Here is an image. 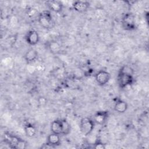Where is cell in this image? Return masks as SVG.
<instances>
[{"mask_svg": "<svg viewBox=\"0 0 149 149\" xmlns=\"http://www.w3.org/2000/svg\"><path fill=\"white\" fill-rule=\"evenodd\" d=\"M93 148L95 149H105L106 148L105 144L101 140H98L93 144Z\"/></svg>", "mask_w": 149, "mask_h": 149, "instance_id": "19", "label": "cell"}, {"mask_svg": "<svg viewBox=\"0 0 149 149\" xmlns=\"http://www.w3.org/2000/svg\"><path fill=\"white\" fill-rule=\"evenodd\" d=\"M24 131L26 136L30 138L35 136L37 133L36 127L30 123H27L24 125Z\"/></svg>", "mask_w": 149, "mask_h": 149, "instance_id": "15", "label": "cell"}, {"mask_svg": "<svg viewBox=\"0 0 149 149\" xmlns=\"http://www.w3.org/2000/svg\"><path fill=\"white\" fill-rule=\"evenodd\" d=\"M51 133H54L59 135L62 134V119H55L53 120L50 126Z\"/></svg>", "mask_w": 149, "mask_h": 149, "instance_id": "14", "label": "cell"}, {"mask_svg": "<svg viewBox=\"0 0 149 149\" xmlns=\"http://www.w3.org/2000/svg\"><path fill=\"white\" fill-rule=\"evenodd\" d=\"M3 139L5 142L12 148L25 149L27 147V143L26 141L9 133H4Z\"/></svg>", "mask_w": 149, "mask_h": 149, "instance_id": "1", "label": "cell"}, {"mask_svg": "<svg viewBox=\"0 0 149 149\" xmlns=\"http://www.w3.org/2000/svg\"><path fill=\"white\" fill-rule=\"evenodd\" d=\"M109 113L108 111H97L93 116V120L95 124L103 126L104 125L109 118Z\"/></svg>", "mask_w": 149, "mask_h": 149, "instance_id": "7", "label": "cell"}, {"mask_svg": "<svg viewBox=\"0 0 149 149\" xmlns=\"http://www.w3.org/2000/svg\"><path fill=\"white\" fill-rule=\"evenodd\" d=\"M37 21L39 24L46 30L52 29L55 26V22L49 10L40 13L37 16Z\"/></svg>", "mask_w": 149, "mask_h": 149, "instance_id": "2", "label": "cell"}, {"mask_svg": "<svg viewBox=\"0 0 149 149\" xmlns=\"http://www.w3.org/2000/svg\"><path fill=\"white\" fill-rule=\"evenodd\" d=\"M38 56V52L34 48H29L24 54L23 58L27 63H31L35 62Z\"/></svg>", "mask_w": 149, "mask_h": 149, "instance_id": "11", "label": "cell"}, {"mask_svg": "<svg viewBox=\"0 0 149 149\" xmlns=\"http://www.w3.org/2000/svg\"><path fill=\"white\" fill-rule=\"evenodd\" d=\"M95 123L93 119L84 117L80 120V130L81 134L85 136L90 134L95 127Z\"/></svg>", "mask_w": 149, "mask_h": 149, "instance_id": "4", "label": "cell"}, {"mask_svg": "<svg viewBox=\"0 0 149 149\" xmlns=\"http://www.w3.org/2000/svg\"><path fill=\"white\" fill-rule=\"evenodd\" d=\"M48 48L51 52H58L61 49V46L56 41H51L48 45Z\"/></svg>", "mask_w": 149, "mask_h": 149, "instance_id": "18", "label": "cell"}, {"mask_svg": "<svg viewBox=\"0 0 149 149\" xmlns=\"http://www.w3.org/2000/svg\"><path fill=\"white\" fill-rule=\"evenodd\" d=\"M90 3L85 1H76L72 3V8L74 10L79 13H84L87 11Z\"/></svg>", "mask_w": 149, "mask_h": 149, "instance_id": "10", "label": "cell"}, {"mask_svg": "<svg viewBox=\"0 0 149 149\" xmlns=\"http://www.w3.org/2000/svg\"><path fill=\"white\" fill-rule=\"evenodd\" d=\"M25 40L31 46L37 45L40 41V36L38 32L35 30H29L25 36Z\"/></svg>", "mask_w": 149, "mask_h": 149, "instance_id": "8", "label": "cell"}, {"mask_svg": "<svg viewBox=\"0 0 149 149\" xmlns=\"http://www.w3.org/2000/svg\"><path fill=\"white\" fill-rule=\"evenodd\" d=\"M121 24L122 28L126 31H133L137 26L136 23V17L130 12L125 13L121 19Z\"/></svg>", "mask_w": 149, "mask_h": 149, "instance_id": "3", "label": "cell"}, {"mask_svg": "<svg viewBox=\"0 0 149 149\" xmlns=\"http://www.w3.org/2000/svg\"><path fill=\"white\" fill-rule=\"evenodd\" d=\"M94 77L96 82L99 86H104L111 79V74L105 70H100L95 74Z\"/></svg>", "mask_w": 149, "mask_h": 149, "instance_id": "6", "label": "cell"}, {"mask_svg": "<svg viewBox=\"0 0 149 149\" xmlns=\"http://www.w3.org/2000/svg\"><path fill=\"white\" fill-rule=\"evenodd\" d=\"M134 75L121 73L118 72L117 76V82L120 88H125L128 86H130L134 83Z\"/></svg>", "mask_w": 149, "mask_h": 149, "instance_id": "5", "label": "cell"}, {"mask_svg": "<svg viewBox=\"0 0 149 149\" xmlns=\"http://www.w3.org/2000/svg\"><path fill=\"white\" fill-rule=\"evenodd\" d=\"M119 72L127 73L132 75H134V69L130 66L127 65H124L122 66L119 70Z\"/></svg>", "mask_w": 149, "mask_h": 149, "instance_id": "17", "label": "cell"}, {"mask_svg": "<svg viewBox=\"0 0 149 149\" xmlns=\"http://www.w3.org/2000/svg\"><path fill=\"white\" fill-rule=\"evenodd\" d=\"M46 5L49 11L56 13H60L63 9V4L60 1L51 0L46 2Z\"/></svg>", "mask_w": 149, "mask_h": 149, "instance_id": "9", "label": "cell"}, {"mask_svg": "<svg viewBox=\"0 0 149 149\" xmlns=\"http://www.w3.org/2000/svg\"><path fill=\"white\" fill-rule=\"evenodd\" d=\"M62 135H68L71 131V126L70 123L65 119H62Z\"/></svg>", "mask_w": 149, "mask_h": 149, "instance_id": "16", "label": "cell"}, {"mask_svg": "<svg viewBox=\"0 0 149 149\" xmlns=\"http://www.w3.org/2000/svg\"><path fill=\"white\" fill-rule=\"evenodd\" d=\"M47 143L53 148L59 146L61 143L60 135L54 133H50L47 137Z\"/></svg>", "mask_w": 149, "mask_h": 149, "instance_id": "13", "label": "cell"}, {"mask_svg": "<svg viewBox=\"0 0 149 149\" xmlns=\"http://www.w3.org/2000/svg\"><path fill=\"white\" fill-rule=\"evenodd\" d=\"M113 109L115 112L119 113H125L128 109L127 103L123 100L118 99L114 104Z\"/></svg>", "mask_w": 149, "mask_h": 149, "instance_id": "12", "label": "cell"}]
</instances>
